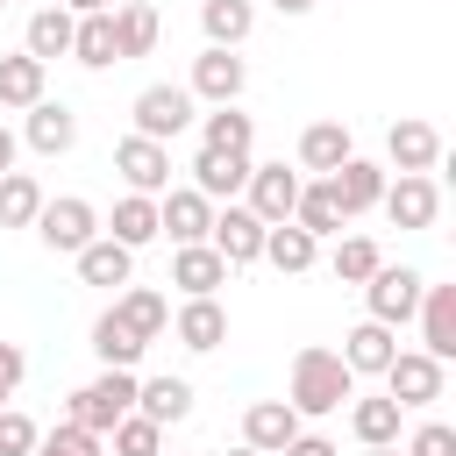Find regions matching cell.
Masks as SVG:
<instances>
[{"instance_id":"obj_1","label":"cell","mask_w":456,"mask_h":456,"mask_svg":"<svg viewBox=\"0 0 456 456\" xmlns=\"http://www.w3.org/2000/svg\"><path fill=\"white\" fill-rule=\"evenodd\" d=\"M349 399H356V370L342 363V349H321V342H306V349L292 356L285 406H292L299 420H321V413H342Z\"/></svg>"},{"instance_id":"obj_2","label":"cell","mask_w":456,"mask_h":456,"mask_svg":"<svg viewBox=\"0 0 456 456\" xmlns=\"http://www.w3.org/2000/svg\"><path fill=\"white\" fill-rule=\"evenodd\" d=\"M128 406H135V370H107V363H100V378L64 399V420H78V428H93V435L107 442V428H114Z\"/></svg>"},{"instance_id":"obj_3","label":"cell","mask_w":456,"mask_h":456,"mask_svg":"<svg viewBox=\"0 0 456 456\" xmlns=\"http://www.w3.org/2000/svg\"><path fill=\"white\" fill-rule=\"evenodd\" d=\"M28 228L43 235V249H57V256H78V249L100 235V207H93V200H78V192H64V200H43Z\"/></svg>"},{"instance_id":"obj_4","label":"cell","mask_w":456,"mask_h":456,"mask_svg":"<svg viewBox=\"0 0 456 456\" xmlns=\"http://www.w3.org/2000/svg\"><path fill=\"white\" fill-rule=\"evenodd\" d=\"M420 271L413 264H378L370 278H363V306H370V321H385V328H406L413 321V306H420Z\"/></svg>"},{"instance_id":"obj_5","label":"cell","mask_w":456,"mask_h":456,"mask_svg":"<svg viewBox=\"0 0 456 456\" xmlns=\"http://www.w3.org/2000/svg\"><path fill=\"white\" fill-rule=\"evenodd\" d=\"M192 107H200V100H192L185 86H171V78H164V86H142L128 114H135V135L171 142V135H185V128H192Z\"/></svg>"},{"instance_id":"obj_6","label":"cell","mask_w":456,"mask_h":456,"mask_svg":"<svg viewBox=\"0 0 456 456\" xmlns=\"http://www.w3.org/2000/svg\"><path fill=\"white\" fill-rule=\"evenodd\" d=\"M378 207H385L392 228H435V214H442V185H435L428 171H392L385 192H378Z\"/></svg>"},{"instance_id":"obj_7","label":"cell","mask_w":456,"mask_h":456,"mask_svg":"<svg viewBox=\"0 0 456 456\" xmlns=\"http://www.w3.org/2000/svg\"><path fill=\"white\" fill-rule=\"evenodd\" d=\"M378 378H385V392H392V399L413 413V406H435V399H442L449 363H442V356H428V349H399V356H392Z\"/></svg>"},{"instance_id":"obj_8","label":"cell","mask_w":456,"mask_h":456,"mask_svg":"<svg viewBox=\"0 0 456 456\" xmlns=\"http://www.w3.org/2000/svg\"><path fill=\"white\" fill-rule=\"evenodd\" d=\"M114 171L128 192H171V142H150V135H121L114 142Z\"/></svg>"},{"instance_id":"obj_9","label":"cell","mask_w":456,"mask_h":456,"mask_svg":"<svg viewBox=\"0 0 456 456\" xmlns=\"http://www.w3.org/2000/svg\"><path fill=\"white\" fill-rule=\"evenodd\" d=\"M242 86H249V64L235 57V50H200L192 57V78H185V93L192 100H207V107H228V100H242Z\"/></svg>"},{"instance_id":"obj_10","label":"cell","mask_w":456,"mask_h":456,"mask_svg":"<svg viewBox=\"0 0 456 456\" xmlns=\"http://www.w3.org/2000/svg\"><path fill=\"white\" fill-rule=\"evenodd\" d=\"M242 207L264 221V228H278V221H292V200H299V171H285V164H249V178H242Z\"/></svg>"},{"instance_id":"obj_11","label":"cell","mask_w":456,"mask_h":456,"mask_svg":"<svg viewBox=\"0 0 456 456\" xmlns=\"http://www.w3.org/2000/svg\"><path fill=\"white\" fill-rule=\"evenodd\" d=\"M207 242L221 249V264H228V271H242V264H256V256H264V221H256L249 207H235V200H228V207H214Z\"/></svg>"},{"instance_id":"obj_12","label":"cell","mask_w":456,"mask_h":456,"mask_svg":"<svg viewBox=\"0 0 456 456\" xmlns=\"http://www.w3.org/2000/svg\"><path fill=\"white\" fill-rule=\"evenodd\" d=\"M207 228H214V200H207V192H192V185L157 192V235H171V242H207Z\"/></svg>"},{"instance_id":"obj_13","label":"cell","mask_w":456,"mask_h":456,"mask_svg":"<svg viewBox=\"0 0 456 456\" xmlns=\"http://www.w3.org/2000/svg\"><path fill=\"white\" fill-rule=\"evenodd\" d=\"M21 114H28V121H21V142H28L36 157H64V150L78 142V114H71L64 100H50V93H43V100H36V107H21Z\"/></svg>"},{"instance_id":"obj_14","label":"cell","mask_w":456,"mask_h":456,"mask_svg":"<svg viewBox=\"0 0 456 456\" xmlns=\"http://www.w3.org/2000/svg\"><path fill=\"white\" fill-rule=\"evenodd\" d=\"M442 164V128L435 121H392L385 128V171H435Z\"/></svg>"},{"instance_id":"obj_15","label":"cell","mask_w":456,"mask_h":456,"mask_svg":"<svg viewBox=\"0 0 456 456\" xmlns=\"http://www.w3.org/2000/svg\"><path fill=\"white\" fill-rule=\"evenodd\" d=\"M385 178H392L385 164H370V157H342V164L328 171V192H335V207H342V214L356 221V214H370V207H378Z\"/></svg>"},{"instance_id":"obj_16","label":"cell","mask_w":456,"mask_h":456,"mask_svg":"<svg viewBox=\"0 0 456 456\" xmlns=\"http://www.w3.org/2000/svg\"><path fill=\"white\" fill-rule=\"evenodd\" d=\"M171 285H178L185 299H207V292H221V285H228V264H221V249H214V242H178V249H171Z\"/></svg>"},{"instance_id":"obj_17","label":"cell","mask_w":456,"mask_h":456,"mask_svg":"<svg viewBox=\"0 0 456 456\" xmlns=\"http://www.w3.org/2000/svg\"><path fill=\"white\" fill-rule=\"evenodd\" d=\"M413 321H420V349L449 363V356H456V285H420Z\"/></svg>"},{"instance_id":"obj_18","label":"cell","mask_w":456,"mask_h":456,"mask_svg":"<svg viewBox=\"0 0 456 456\" xmlns=\"http://www.w3.org/2000/svg\"><path fill=\"white\" fill-rule=\"evenodd\" d=\"M249 150H207L200 142V157H192V192H207V200H235L242 192V178H249Z\"/></svg>"},{"instance_id":"obj_19","label":"cell","mask_w":456,"mask_h":456,"mask_svg":"<svg viewBox=\"0 0 456 456\" xmlns=\"http://www.w3.org/2000/svg\"><path fill=\"white\" fill-rule=\"evenodd\" d=\"M171 335L192 349V356H207V349H221L228 342V306L207 292V299H185L178 314H171Z\"/></svg>"},{"instance_id":"obj_20","label":"cell","mask_w":456,"mask_h":456,"mask_svg":"<svg viewBox=\"0 0 456 456\" xmlns=\"http://www.w3.org/2000/svg\"><path fill=\"white\" fill-rule=\"evenodd\" d=\"M392 356H399V328H385V321H370V314L342 335V363H349L356 378H378Z\"/></svg>"},{"instance_id":"obj_21","label":"cell","mask_w":456,"mask_h":456,"mask_svg":"<svg viewBox=\"0 0 456 456\" xmlns=\"http://www.w3.org/2000/svg\"><path fill=\"white\" fill-rule=\"evenodd\" d=\"M299 428H306V420H299L285 399H249V406H242V442H249V449H264V456H278Z\"/></svg>"},{"instance_id":"obj_22","label":"cell","mask_w":456,"mask_h":456,"mask_svg":"<svg viewBox=\"0 0 456 456\" xmlns=\"http://www.w3.org/2000/svg\"><path fill=\"white\" fill-rule=\"evenodd\" d=\"M256 264H271V271H285V278H306L314 264H321V242L299 228V221H278V228H264V256Z\"/></svg>"},{"instance_id":"obj_23","label":"cell","mask_w":456,"mask_h":456,"mask_svg":"<svg viewBox=\"0 0 456 456\" xmlns=\"http://www.w3.org/2000/svg\"><path fill=\"white\" fill-rule=\"evenodd\" d=\"M342 157H356V135H349L342 121H306V128H299V171L328 178Z\"/></svg>"},{"instance_id":"obj_24","label":"cell","mask_w":456,"mask_h":456,"mask_svg":"<svg viewBox=\"0 0 456 456\" xmlns=\"http://www.w3.org/2000/svg\"><path fill=\"white\" fill-rule=\"evenodd\" d=\"M71 264H78V278H86V285H107V292H121V285L135 278V249H121L114 235H93Z\"/></svg>"},{"instance_id":"obj_25","label":"cell","mask_w":456,"mask_h":456,"mask_svg":"<svg viewBox=\"0 0 456 456\" xmlns=\"http://www.w3.org/2000/svg\"><path fill=\"white\" fill-rule=\"evenodd\" d=\"M292 221L314 235V242H328V235H342L349 228V214L335 207V192H328V178H299V200H292Z\"/></svg>"},{"instance_id":"obj_26","label":"cell","mask_w":456,"mask_h":456,"mask_svg":"<svg viewBox=\"0 0 456 456\" xmlns=\"http://www.w3.org/2000/svg\"><path fill=\"white\" fill-rule=\"evenodd\" d=\"M114 314H121V321H128V328H135L142 342H157V335L171 328V299H164L157 285H135V278H128V285L114 292Z\"/></svg>"},{"instance_id":"obj_27","label":"cell","mask_w":456,"mask_h":456,"mask_svg":"<svg viewBox=\"0 0 456 456\" xmlns=\"http://www.w3.org/2000/svg\"><path fill=\"white\" fill-rule=\"evenodd\" d=\"M135 413H150L157 428H171V420H185L192 413V378H135Z\"/></svg>"},{"instance_id":"obj_28","label":"cell","mask_w":456,"mask_h":456,"mask_svg":"<svg viewBox=\"0 0 456 456\" xmlns=\"http://www.w3.org/2000/svg\"><path fill=\"white\" fill-rule=\"evenodd\" d=\"M399 420H406V406H399L392 392H378V399H349V435H356L363 449L399 442Z\"/></svg>"},{"instance_id":"obj_29","label":"cell","mask_w":456,"mask_h":456,"mask_svg":"<svg viewBox=\"0 0 456 456\" xmlns=\"http://www.w3.org/2000/svg\"><path fill=\"white\" fill-rule=\"evenodd\" d=\"M249 28H256V7L249 0H200V36L214 50H242Z\"/></svg>"},{"instance_id":"obj_30","label":"cell","mask_w":456,"mask_h":456,"mask_svg":"<svg viewBox=\"0 0 456 456\" xmlns=\"http://www.w3.org/2000/svg\"><path fill=\"white\" fill-rule=\"evenodd\" d=\"M157 36H164L157 7H142V0H114V50H121V64H128V57H150Z\"/></svg>"},{"instance_id":"obj_31","label":"cell","mask_w":456,"mask_h":456,"mask_svg":"<svg viewBox=\"0 0 456 456\" xmlns=\"http://www.w3.org/2000/svg\"><path fill=\"white\" fill-rule=\"evenodd\" d=\"M100 235H114L121 249H142V242H157V200H150V192H121Z\"/></svg>"},{"instance_id":"obj_32","label":"cell","mask_w":456,"mask_h":456,"mask_svg":"<svg viewBox=\"0 0 456 456\" xmlns=\"http://www.w3.org/2000/svg\"><path fill=\"white\" fill-rule=\"evenodd\" d=\"M142 349H150V342H142V335H135V328H128L114 306L93 321V356H100L107 370H135V363H142Z\"/></svg>"},{"instance_id":"obj_33","label":"cell","mask_w":456,"mask_h":456,"mask_svg":"<svg viewBox=\"0 0 456 456\" xmlns=\"http://www.w3.org/2000/svg\"><path fill=\"white\" fill-rule=\"evenodd\" d=\"M43 86H50V64L43 57H28V50H14V57H0V107H36L43 100Z\"/></svg>"},{"instance_id":"obj_34","label":"cell","mask_w":456,"mask_h":456,"mask_svg":"<svg viewBox=\"0 0 456 456\" xmlns=\"http://www.w3.org/2000/svg\"><path fill=\"white\" fill-rule=\"evenodd\" d=\"M71 28H78V14H71V7H36V14H28L21 50H28V57H43V64H50V57H71Z\"/></svg>"},{"instance_id":"obj_35","label":"cell","mask_w":456,"mask_h":456,"mask_svg":"<svg viewBox=\"0 0 456 456\" xmlns=\"http://www.w3.org/2000/svg\"><path fill=\"white\" fill-rule=\"evenodd\" d=\"M71 57H78L86 71L121 64V50H114V7H107V14H78V28H71Z\"/></svg>"},{"instance_id":"obj_36","label":"cell","mask_w":456,"mask_h":456,"mask_svg":"<svg viewBox=\"0 0 456 456\" xmlns=\"http://www.w3.org/2000/svg\"><path fill=\"white\" fill-rule=\"evenodd\" d=\"M200 142H207V150H256V114H242V107L228 100V107L200 114Z\"/></svg>"},{"instance_id":"obj_37","label":"cell","mask_w":456,"mask_h":456,"mask_svg":"<svg viewBox=\"0 0 456 456\" xmlns=\"http://www.w3.org/2000/svg\"><path fill=\"white\" fill-rule=\"evenodd\" d=\"M43 200H50V192H43L36 171H0V228H28Z\"/></svg>"},{"instance_id":"obj_38","label":"cell","mask_w":456,"mask_h":456,"mask_svg":"<svg viewBox=\"0 0 456 456\" xmlns=\"http://www.w3.org/2000/svg\"><path fill=\"white\" fill-rule=\"evenodd\" d=\"M378 264H385V249H378L370 235H335V249H328V271H335L342 285H363Z\"/></svg>"},{"instance_id":"obj_39","label":"cell","mask_w":456,"mask_h":456,"mask_svg":"<svg viewBox=\"0 0 456 456\" xmlns=\"http://www.w3.org/2000/svg\"><path fill=\"white\" fill-rule=\"evenodd\" d=\"M107 442H114V456H164V428L150 413H135V406L107 428Z\"/></svg>"},{"instance_id":"obj_40","label":"cell","mask_w":456,"mask_h":456,"mask_svg":"<svg viewBox=\"0 0 456 456\" xmlns=\"http://www.w3.org/2000/svg\"><path fill=\"white\" fill-rule=\"evenodd\" d=\"M107 442L93 435V428H78V420H57V428H43L36 435V449L28 456H100Z\"/></svg>"},{"instance_id":"obj_41","label":"cell","mask_w":456,"mask_h":456,"mask_svg":"<svg viewBox=\"0 0 456 456\" xmlns=\"http://www.w3.org/2000/svg\"><path fill=\"white\" fill-rule=\"evenodd\" d=\"M36 435H43V428H36L21 406H0V456H28V449H36Z\"/></svg>"},{"instance_id":"obj_42","label":"cell","mask_w":456,"mask_h":456,"mask_svg":"<svg viewBox=\"0 0 456 456\" xmlns=\"http://www.w3.org/2000/svg\"><path fill=\"white\" fill-rule=\"evenodd\" d=\"M399 456H456V428H449V420H420Z\"/></svg>"},{"instance_id":"obj_43","label":"cell","mask_w":456,"mask_h":456,"mask_svg":"<svg viewBox=\"0 0 456 456\" xmlns=\"http://www.w3.org/2000/svg\"><path fill=\"white\" fill-rule=\"evenodd\" d=\"M28 378V356H21V342H0V392H14Z\"/></svg>"},{"instance_id":"obj_44","label":"cell","mask_w":456,"mask_h":456,"mask_svg":"<svg viewBox=\"0 0 456 456\" xmlns=\"http://www.w3.org/2000/svg\"><path fill=\"white\" fill-rule=\"evenodd\" d=\"M278 456H342V449H335L328 435H314V428H299V435H292V442H285Z\"/></svg>"},{"instance_id":"obj_45","label":"cell","mask_w":456,"mask_h":456,"mask_svg":"<svg viewBox=\"0 0 456 456\" xmlns=\"http://www.w3.org/2000/svg\"><path fill=\"white\" fill-rule=\"evenodd\" d=\"M14 157H21V135L0 121V171H14Z\"/></svg>"},{"instance_id":"obj_46","label":"cell","mask_w":456,"mask_h":456,"mask_svg":"<svg viewBox=\"0 0 456 456\" xmlns=\"http://www.w3.org/2000/svg\"><path fill=\"white\" fill-rule=\"evenodd\" d=\"M271 7H278V14H292V21H299V14H314V7H321V0H271Z\"/></svg>"},{"instance_id":"obj_47","label":"cell","mask_w":456,"mask_h":456,"mask_svg":"<svg viewBox=\"0 0 456 456\" xmlns=\"http://www.w3.org/2000/svg\"><path fill=\"white\" fill-rule=\"evenodd\" d=\"M57 7H71V14H107L114 0H57Z\"/></svg>"},{"instance_id":"obj_48","label":"cell","mask_w":456,"mask_h":456,"mask_svg":"<svg viewBox=\"0 0 456 456\" xmlns=\"http://www.w3.org/2000/svg\"><path fill=\"white\" fill-rule=\"evenodd\" d=\"M363 456H399V442H385V449H363Z\"/></svg>"},{"instance_id":"obj_49","label":"cell","mask_w":456,"mask_h":456,"mask_svg":"<svg viewBox=\"0 0 456 456\" xmlns=\"http://www.w3.org/2000/svg\"><path fill=\"white\" fill-rule=\"evenodd\" d=\"M228 456H264V449H249V442H242V449H228Z\"/></svg>"},{"instance_id":"obj_50","label":"cell","mask_w":456,"mask_h":456,"mask_svg":"<svg viewBox=\"0 0 456 456\" xmlns=\"http://www.w3.org/2000/svg\"><path fill=\"white\" fill-rule=\"evenodd\" d=\"M7 399H14V392H0V406H7Z\"/></svg>"},{"instance_id":"obj_51","label":"cell","mask_w":456,"mask_h":456,"mask_svg":"<svg viewBox=\"0 0 456 456\" xmlns=\"http://www.w3.org/2000/svg\"><path fill=\"white\" fill-rule=\"evenodd\" d=\"M43 7H57V0H43Z\"/></svg>"},{"instance_id":"obj_52","label":"cell","mask_w":456,"mask_h":456,"mask_svg":"<svg viewBox=\"0 0 456 456\" xmlns=\"http://www.w3.org/2000/svg\"><path fill=\"white\" fill-rule=\"evenodd\" d=\"M0 7H7V0H0Z\"/></svg>"}]
</instances>
